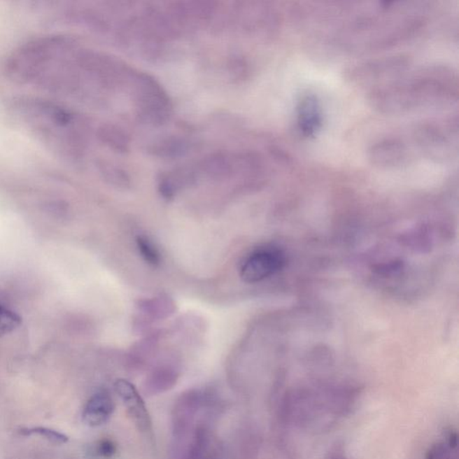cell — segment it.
I'll use <instances>...</instances> for the list:
<instances>
[{
  "label": "cell",
  "mask_w": 459,
  "mask_h": 459,
  "mask_svg": "<svg viewBox=\"0 0 459 459\" xmlns=\"http://www.w3.org/2000/svg\"><path fill=\"white\" fill-rule=\"evenodd\" d=\"M8 108L13 119L57 155L69 159L84 155L88 126L69 107L50 99L22 95L13 97Z\"/></svg>",
  "instance_id": "6da1fadb"
},
{
  "label": "cell",
  "mask_w": 459,
  "mask_h": 459,
  "mask_svg": "<svg viewBox=\"0 0 459 459\" xmlns=\"http://www.w3.org/2000/svg\"><path fill=\"white\" fill-rule=\"evenodd\" d=\"M367 98L373 109L384 114L446 106L458 101V75L449 66H426L409 78L369 89Z\"/></svg>",
  "instance_id": "7a4b0ae2"
},
{
  "label": "cell",
  "mask_w": 459,
  "mask_h": 459,
  "mask_svg": "<svg viewBox=\"0 0 459 459\" xmlns=\"http://www.w3.org/2000/svg\"><path fill=\"white\" fill-rule=\"evenodd\" d=\"M410 65V57L404 54L379 57L349 66L344 78L351 85L372 89L403 78Z\"/></svg>",
  "instance_id": "3957f363"
},
{
  "label": "cell",
  "mask_w": 459,
  "mask_h": 459,
  "mask_svg": "<svg viewBox=\"0 0 459 459\" xmlns=\"http://www.w3.org/2000/svg\"><path fill=\"white\" fill-rule=\"evenodd\" d=\"M133 82L139 116L141 120L155 126L167 122L170 119L172 106L170 98L161 85L145 73H136L133 76Z\"/></svg>",
  "instance_id": "277c9868"
},
{
  "label": "cell",
  "mask_w": 459,
  "mask_h": 459,
  "mask_svg": "<svg viewBox=\"0 0 459 459\" xmlns=\"http://www.w3.org/2000/svg\"><path fill=\"white\" fill-rule=\"evenodd\" d=\"M451 129L433 122L418 124L414 129L413 138L420 151L436 162L451 160L457 154V146L452 139Z\"/></svg>",
  "instance_id": "5b68a950"
},
{
  "label": "cell",
  "mask_w": 459,
  "mask_h": 459,
  "mask_svg": "<svg viewBox=\"0 0 459 459\" xmlns=\"http://www.w3.org/2000/svg\"><path fill=\"white\" fill-rule=\"evenodd\" d=\"M285 264V253L280 248L274 246L258 248L242 263L241 277L248 283L261 282L278 273Z\"/></svg>",
  "instance_id": "8992f818"
},
{
  "label": "cell",
  "mask_w": 459,
  "mask_h": 459,
  "mask_svg": "<svg viewBox=\"0 0 459 459\" xmlns=\"http://www.w3.org/2000/svg\"><path fill=\"white\" fill-rule=\"evenodd\" d=\"M369 162L379 169H393L407 164L410 158L407 143L397 138L379 140L369 148Z\"/></svg>",
  "instance_id": "52a82bcc"
},
{
  "label": "cell",
  "mask_w": 459,
  "mask_h": 459,
  "mask_svg": "<svg viewBox=\"0 0 459 459\" xmlns=\"http://www.w3.org/2000/svg\"><path fill=\"white\" fill-rule=\"evenodd\" d=\"M297 124L305 138H314L323 125V115L317 95L306 94L297 105Z\"/></svg>",
  "instance_id": "ba28073f"
},
{
  "label": "cell",
  "mask_w": 459,
  "mask_h": 459,
  "mask_svg": "<svg viewBox=\"0 0 459 459\" xmlns=\"http://www.w3.org/2000/svg\"><path fill=\"white\" fill-rule=\"evenodd\" d=\"M115 390L122 400L127 412L135 421L136 425H138L140 429H148L150 418L148 409L136 388L129 382L120 379L115 384Z\"/></svg>",
  "instance_id": "9c48e42d"
},
{
  "label": "cell",
  "mask_w": 459,
  "mask_h": 459,
  "mask_svg": "<svg viewBox=\"0 0 459 459\" xmlns=\"http://www.w3.org/2000/svg\"><path fill=\"white\" fill-rule=\"evenodd\" d=\"M115 404L106 392H98L87 401L83 411V421L85 425L97 427L104 425L113 414Z\"/></svg>",
  "instance_id": "30bf717a"
},
{
  "label": "cell",
  "mask_w": 459,
  "mask_h": 459,
  "mask_svg": "<svg viewBox=\"0 0 459 459\" xmlns=\"http://www.w3.org/2000/svg\"><path fill=\"white\" fill-rule=\"evenodd\" d=\"M97 135L101 143L109 146L115 152L126 153L129 150V136L120 127L113 125V124H104L99 127Z\"/></svg>",
  "instance_id": "8fae6325"
},
{
  "label": "cell",
  "mask_w": 459,
  "mask_h": 459,
  "mask_svg": "<svg viewBox=\"0 0 459 459\" xmlns=\"http://www.w3.org/2000/svg\"><path fill=\"white\" fill-rule=\"evenodd\" d=\"M206 174L211 177L220 178L227 176L234 169V161L223 153H216L206 156L201 164Z\"/></svg>",
  "instance_id": "7c38bea8"
},
{
  "label": "cell",
  "mask_w": 459,
  "mask_h": 459,
  "mask_svg": "<svg viewBox=\"0 0 459 459\" xmlns=\"http://www.w3.org/2000/svg\"><path fill=\"white\" fill-rule=\"evenodd\" d=\"M188 149H189V143L185 140L168 138L155 143L151 150L154 155L160 157L174 158L184 155L188 152Z\"/></svg>",
  "instance_id": "4fadbf2b"
},
{
  "label": "cell",
  "mask_w": 459,
  "mask_h": 459,
  "mask_svg": "<svg viewBox=\"0 0 459 459\" xmlns=\"http://www.w3.org/2000/svg\"><path fill=\"white\" fill-rule=\"evenodd\" d=\"M97 168L108 183L117 187L127 188L129 186V175L122 168L106 161H99Z\"/></svg>",
  "instance_id": "5bb4252c"
},
{
  "label": "cell",
  "mask_w": 459,
  "mask_h": 459,
  "mask_svg": "<svg viewBox=\"0 0 459 459\" xmlns=\"http://www.w3.org/2000/svg\"><path fill=\"white\" fill-rule=\"evenodd\" d=\"M20 433L24 436L39 435L43 437L48 441L57 443V444H64V443L69 442L68 436L57 432L56 430L46 428V427L22 429Z\"/></svg>",
  "instance_id": "9a60e30c"
},
{
  "label": "cell",
  "mask_w": 459,
  "mask_h": 459,
  "mask_svg": "<svg viewBox=\"0 0 459 459\" xmlns=\"http://www.w3.org/2000/svg\"><path fill=\"white\" fill-rule=\"evenodd\" d=\"M136 245H138L139 253L141 254L142 257L146 262L154 267L160 264V254H159L157 248L153 245L148 239L139 236L136 238Z\"/></svg>",
  "instance_id": "2e32d148"
},
{
  "label": "cell",
  "mask_w": 459,
  "mask_h": 459,
  "mask_svg": "<svg viewBox=\"0 0 459 459\" xmlns=\"http://www.w3.org/2000/svg\"><path fill=\"white\" fill-rule=\"evenodd\" d=\"M20 324V318L0 306V336L10 332Z\"/></svg>",
  "instance_id": "e0dca14e"
},
{
  "label": "cell",
  "mask_w": 459,
  "mask_h": 459,
  "mask_svg": "<svg viewBox=\"0 0 459 459\" xmlns=\"http://www.w3.org/2000/svg\"><path fill=\"white\" fill-rule=\"evenodd\" d=\"M116 452V447L113 442L108 441V439H104L98 444L97 447V453L103 458H111Z\"/></svg>",
  "instance_id": "ac0fdd59"
},
{
  "label": "cell",
  "mask_w": 459,
  "mask_h": 459,
  "mask_svg": "<svg viewBox=\"0 0 459 459\" xmlns=\"http://www.w3.org/2000/svg\"><path fill=\"white\" fill-rule=\"evenodd\" d=\"M439 446H435V448L430 449L426 453V459H439Z\"/></svg>",
  "instance_id": "d6986e66"
},
{
  "label": "cell",
  "mask_w": 459,
  "mask_h": 459,
  "mask_svg": "<svg viewBox=\"0 0 459 459\" xmlns=\"http://www.w3.org/2000/svg\"><path fill=\"white\" fill-rule=\"evenodd\" d=\"M449 448L454 449L458 447V435L457 433L451 432L449 437Z\"/></svg>",
  "instance_id": "ffe728a7"
},
{
  "label": "cell",
  "mask_w": 459,
  "mask_h": 459,
  "mask_svg": "<svg viewBox=\"0 0 459 459\" xmlns=\"http://www.w3.org/2000/svg\"><path fill=\"white\" fill-rule=\"evenodd\" d=\"M325 459H348L344 456L342 452L339 451H331Z\"/></svg>",
  "instance_id": "44dd1931"
}]
</instances>
